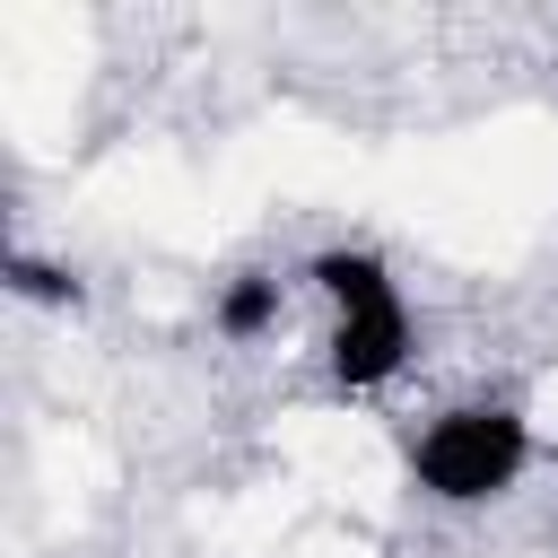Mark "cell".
<instances>
[{"label":"cell","instance_id":"obj_1","mask_svg":"<svg viewBox=\"0 0 558 558\" xmlns=\"http://www.w3.org/2000/svg\"><path fill=\"white\" fill-rule=\"evenodd\" d=\"M305 331H314V375L331 401H384L418 366V296L401 262L366 235H331L296 262Z\"/></svg>","mask_w":558,"mask_h":558},{"label":"cell","instance_id":"obj_2","mask_svg":"<svg viewBox=\"0 0 558 558\" xmlns=\"http://www.w3.org/2000/svg\"><path fill=\"white\" fill-rule=\"evenodd\" d=\"M541 471V427L514 392H453L401 427V480L436 514H488Z\"/></svg>","mask_w":558,"mask_h":558},{"label":"cell","instance_id":"obj_3","mask_svg":"<svg viewBox=\"0 0 558 558\" xmlns=\"http://www.w3.org/2000/svg\"><path fill=\"white\" fill-rule=\"evenodd\" d=\"M288 305H296V262L279 270V262H253V270H227L218 288H209V331L227 340V349H262L279 323H288Z\"/></svg>","mask_w":558,"mask_h":558}]
</instances>
